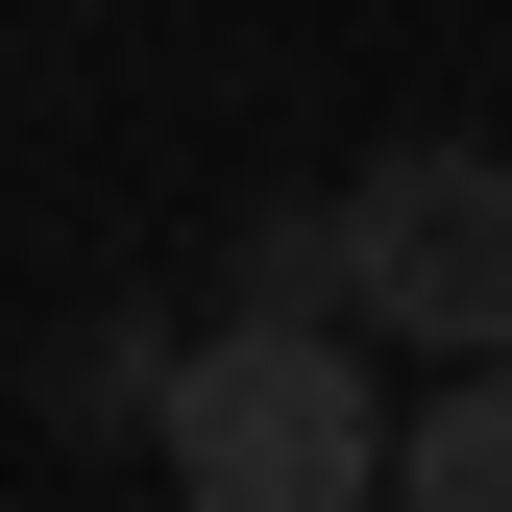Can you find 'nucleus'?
<instances>
[{
  "label": "nucleus",
  "mask_w": 512,
  "mask_h": 512,
  "mask_svg": "<svg viewBox=\"0 0 512 512\" xmlns=\"http://www.w3.org/2000/svg\"><path fill=\"white\" fill-rule=\"evenodd\" d=\"M147 464L196 512H391V415H366V342L342 317H196L171 342V415Z\"/></svg>",
  "instance_id": "f257e3e1"
},
{
  "label": "nucleus",
  "mask_w": 512,
  "mask_h": 512,
  "mask_svg": "<svg viewBox=\"0 0 512 512\" xmlns=\"http://www.w3.org/2000/svg\"><path fill=\"white\" fill-rule=\"evenodd\" d=\"M244 317H342V220H293V196L244 220Z\"/></svg>",
  "instance_id": "39448f33"
},
{
  "label": "nucleus",
  "mask_w": 512,
  "mask_h": 512,
  "mask_svg": "<svg viewBox=\"0 0 512 512\" xmlns=\"http://www.w3.org/2000/svg\"><path fill=\"white\" fill-rule=\"evenodd\" d=\"M391 512H512V366H439V415H391Z\"/></svg>",
  "instance_id": "7ed1b4c3"
},
{
  "label": "nucleus",
  "mask_w": 512,
  "mask_h": 512,
  "mask_svg": "<svg viewBox=\"0 0 512 512\" xmlns=\"http://www.w3.org/2000/svg\"><path fill=\"white\" fill-rule=\"evenodd\" d=\"M342 317L512 366V147H366L342 171Z\"/></svg>",
  "instance_id": "f03ea898"
},
{
  "label": "nucleus",
  "mask_w": 512,
  "mask_h": 512,
  "mask_svg": "<svg viewBox=\"0 0 512 512\" xmlns=\"http://www.w3.org/2000/svg\"><path fill=\"white\" fill-rule=\"evenodd\" d=\"M49 415H74V439H147V415H171V317H98V342H49Z\"/></svg>",
  "instance_id": "20e7f679"
}]
</instances>
